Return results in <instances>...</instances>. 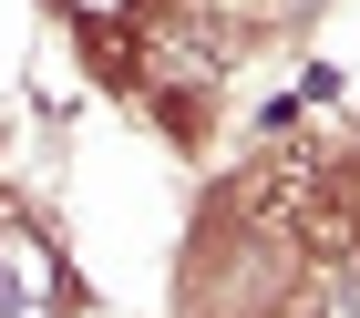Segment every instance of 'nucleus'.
<instances>
[{"label": "nucleus", "instance_id": "obj_1", "mask_svg": "<svg viewBox=\"0 0 360 318\" xmlns=\"http://www.w3.org/2000/svg\"><path fill=\"white\" fill-rule=\"evenodd\" d=\"M52 298H62L52 246L31 237V226H11V216H0V318H52Z\"/></svg>", "mask_w": 360, "mask_h": 318}, {"label": "nucleus", "instance_id": "obj_2", "mask_svg": "<svg viewBox=\"0 0 360 318\" xmlns=\"http://www.w3.org/2000/svg\"><path fill=\"white\" fill-rule=\"evenodd\" d=\"M62 11H72L93 41H103V31H134V21H144V0H62Z\"/></svg>", "mask_w": 360, "mask_h": 318}, {"label": "nucleus", "instance_id": "obj_3", "mask_svg": "<svg viewBox=\"0 0 360 318\" xmlns=\"http://www.w3.org/2000/svg\"><path fill=\"white\" fill-rule=\"evenodd\" d=\"M330 318H360V277H350V288H340V298H330Z\"/></svg>", "mask_w": 360, "mask_h": 318}]
</instances>
